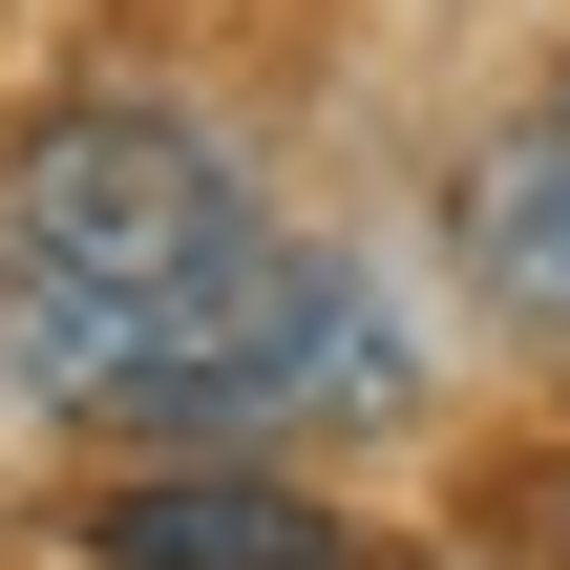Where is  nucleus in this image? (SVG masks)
Instances as JSON below:
<instances>
[{"instance_id": "obj_1", "label": "nucleus", "mask_w": 570, "mask_h": 570, "mask_svg": "<svg viewBox=\"0 0 570 570\" xmlns=\"http://www.w3.org/2000/svg\"><path fill=\"white\" fill-rule=\"evenodd\" d=\"M275 233H254V190H233V148L190 127V106H63V127H21V275H85V296H127L148 338L212 296V275H254Z\"/></svg>"}, {"instance_id": "obj_2", "label": "nucleus", "mask_w": 570, "mask_h": 570, "mask_svg": "<svg viewBox=\"0 0 570 570\" xmlns=\"http://www.w3.org/2000/svg\"><path fill=\"white\" fill-rule=\"evenodd\" d=\"M381 381H402L381 296H360L338 254H254V275H212V296L148 338V381H127L106 423H296V402H381Z\"/></svg>"}, {"instance_id": "obj_3", "label": "nucleus", "mask_w": 570, "mask_h": 570, "mask_svg": "<svg viewBox=\"0 0 570 570\" xmlns=\"http://www.w3.org/2000/svg\"><path fill=\"white\" fill-rule=\"evenodd\" d=\"M85 570H338V508H296L254 465H148L85 508Z\"/></svg>"}, {"instance_id": "obj_4", "label": "nucleus", "mask_w": 570, "mask_h": 570, "mask_svg": "<svg viewBox=\"0 0 570 570\" xmlns=\"http://www.w3.org/2000/svg\"><path fill=\"white\" fill-rule=\"evenodd\" d=\"M465 296L487 317H529V338H570V106H508L487 148H465Z\"/></svg>"}, {"instance_id": "obj_5", "label": "nucleus", "mask_w": 570, "mask_h": 570, "mask_svg": "<svg viewBox=\"0 0 570 570\" xmlns=\"http://www.w3.org/2000/svg\"><path fill=\"white\" fill-rule=\"evenodd\" d=\"M550 570H570V487H550Z\"/></svg>"}]
</instances>
